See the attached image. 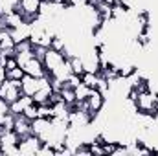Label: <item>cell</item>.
I'll return each mask as SVG.
<instances>
[{
	"label": "cell",
	"instance_id": "cell-12",
	"mask_svg": "<svg viewBox=\"0 0 158 156\" xmlns=\"http://www.w3.org/2000/svg\"><path fill=\"white\" fill-rule=\"evenodd\" d=\"M74 90H76V97H77V101H85V99L88 97V94H90V90H92V88H88L86 84L79 83Z\"/></svg>",
	"mask_w": 158,
	"mask_h": 156
},
{
	"label": "cell",
	"instance_id": "cell-18",
	"mask_svg": "<svg viewBox=\"0 0 158 156\" xmlns=\"http://www.w3.org/2000/svg\"><path fill=\"white\" fill-rule=\"evenodd\" d=\"M7 112H9V105H7V103H6V101H4V99L0 97V119L6 116Z\"/></svg>",
	"mask_w": 158,
	"mask_h": 156
},
{
	"label": "cell",
	"instance_id": "cell-11",
	"mask_svg": "<svg viewBox=\"0 0 158 156\" xmlns=\"http://www.w3.org/2000/svg\"><path fill=\"white\" fill-rule=\"evenodd\" d=\"M81 83L86 84L88 88H98V83H99V76L94 74V72H83L81 76Z\"/></svg>",
	"mask_w": 158,
	"mask_h": 156
},
{
	"label": "cell",
	"instance_id": "cell-13",
	"mask_svg": "<svg viewBox=\"0 0 158 156\" xmlns=\"http://www.w3.org/2000/svg\"><path fill=\"white\" fill-rule=\"evenodd\" d=\"M37 110H39V116L40 117H48V119H52V117H53V107H52L50 103L37 105Z\"/></svg>",
	"mask_w": 158,
	"mask_h": 156
},
{
	"label": "cell",
	"instance_id": "cell-7",
	"mask_svg": "<svg viewBox=\"0 0 158 156\" xmlns=\"http://www.w3.org/2000/svg\"><path fill=\"white\" fill-rule=\"evenodd\" d=\"M50 129H52V119H48V117H35L33 121H31V132L35 134V136H39L40 140L44 142V138L48 136V132H50Z\"/></svg>",
	"mask_w": 158,
	"mask_h": 156
},
{
	"label": "cell",
	"instance_id": "cell-17",
	"mask_svg": "<svg viewBox=\"0 0 158 156\" xmlns=\"http://www.w3.org/2000/svg\"><path fill=\"white\" fill-rule=\"evenodd\" d=\"M4 66H6V70H11V68L19 66V63H17V59H15V57H7V59H6V63H4Z\"/></svg>",
	"mask_w": 158,
	"mask_h": 156
},
{
	"label": "cell",
	"instance_id": "cell-15",
	"mask_svg": "<svg viewBox=\"0 0 158 156\" xmlns=\"http://www.w3.org/2000/svg\"><path fill=\"white\" fill-rule=\"evenodd\" d=\"M48 53V48L46 46H40V44H33V57L39 59L40 63H44V57Z\"/></svg>",
	"mask_w": 158,
	"mask_h": 156
},
{
	"label": "cell",
	"instance_id": "cell-16",
	"mask_svg": "<svg viewBox=\"0 0 158 156\" xmlns=\"http://www.w3.org/2000/svg\"><path fill=\"white\" fill-rule=\"evenodd\" d=\"M22 114H24V116H28L30 119H31V121H33L35 117H39V110H37V105H35V103H31V105H30V107H28V109H26V110L22 112Z\"/></svg>",
	"mask_w": 158,
	"mask_h": 156
},
{
	"label": "cell",
	"instance_id": "cell-14",
	"mask_svg": "<svg viewBox=\"0 0 158 156\" xmlns=\"http://www.w3.org/2000/svg\"><path fill=\"white\" fill-rule=\"evenodd\" d=\"M24 76H26V72L22 66H15V68L7 70V79H11V81H20Z\"/></svg>",
	"mask_w": 158,
	"mask_h": 156
},
{
	"label": "cell",
	"instance_id": "cell-1",
	"mask_svg": "<svg viewBox=\"0 0 158 156\" xmlns=\"http://www.w3.org/2000/svg\"><path fill=\"white\" fill-rule=\"evenodd\" d=\"M22 96V90H20V81H11V79H6L2 84H0V97L11 105L13 101H17L19 97Z\"/></svg>",
	"mask_w": 158,
	"mask_h": 156
},
{
	"label": "cell",
	"instance_id": "cell-10",
	"mask_svg": "<svg viewBox=\"0 0 158 156\" xmlns=\"http://www.w3.org/2000/svg\"><path fill=\"white\" fill-rule=\"evenodd\" d=\"M31 103H33V99H31L30 96H24V94H22L17 101H13V103L9 105V112H13V114H22Z\"/></svg>",
	"mask_w": 158,
	"mask_h": 156
},
{
	"label": "cell",
	"instance_id": "cell-3",
	"mask_svg": "<svg viewBox=\"0 0 158 156\" xmlns=\"http://www.w3.org/2000/svg\"><path fill=\"white\" fill-rule=\"evenodd\" d=\"M85 101H86V105H88L90 114L98 116V112H101L103 107H105V94H101L98 88H92L90 94H88V97H86Z\"/></svg>",
	"mask_w": 158,
	"mask_h": 156
},
{
	"label": "cell",
	"instance_id": "cell-2",
	"mask_svg": "<svg viewBox=\"0 0 158 156\" xmlns=\"http://www.w3.org/2000/svg\"><path fill=\"white\" fill-rule=\"evenodd\" d=\"M42 147V140L35 134H30L19 142V154L22 156H35Z\"/></svg>",
	"mask_w": 158,
	"mask_h": 156
},
{
	"label": "cell",
	"instance_id": "cell-6",
	"mask_svg": "<svg viewBox=\"0 0 158 156\" xmlns=\"http://www.w3.org/2000/svg\"><path fill=\"white\" fill-rule=\"evenodd\" d=\"M13 130L19 134L20 140L26 138V136H30V134H33V132H31V119H30L28 116H24V114H15Z\"/></svg>",
	"mask_w": 158,
	"mask_h": 156
},
{
	"label": "cell",
	"instance_id": "cell-8",
	"mask_svg": "<svg viewBox=\"0 0 158 156\" xmlns=\"http://www.w3.org/2000/svg\"><path fill=\"white\" fill-rule=\"evenodd\" d=\"M24 72L28 74V76H31V77H44L48 72H46V68H44V64L40 63L39 59H35V57H31L24 66Z\"/></svg>",
	"mask_w": 158,
	"mask_h": 156
},
{
	"label": "cell",
	"instance_id": "cell-9",
	"mask_svg": "<svg viewBox=\"0 0 158 156\" xmlns=\"http://www.w3.org/2000/svg\"><path fill=\"white\" fill-rule=\"evenodd\" d=\"M39 86H40V81L39 77H31V76H24V77L20 79V90H22V94L24 96H33L37 90H39Z\"/></svg>",
	"mask_w": 158,
	"mask_h": 156
},
{
	"label": "cell",
	"instance_id": "cell-19",
	"mask_svg": "<svg viewBox=\"0 0 158 156\" xmlns=\"http://www.w3.org/2000/svg\"><path fill=\"white\" fill-rule=\"evenodd\" d=\"M0 28H2V17H0Z\"/></svg>",
	"mask_w": 158,
	"mask_h": 156
},
{
	"label": "cell",
	"instance_id": "cell-5",
	"mask_svg": "<svg viewBox=\"0 0 158 156\" xmlns=\"http://www.w3.org/2000/svg\"><path fill=\"white\" fill-rule=\"evenodd\" d=\"M40 6H42V0H17L15 11H17L20 17H22L24 13L40 15Z\"/></svg>",
	"mask_w": 158,
	"mask_h": 156
},
{
	"label": "cell",
	"instance_id": "cell-20",
	"mask_svg": "<svg viewBox=\"0 0 158 156\" xmlns=\"http://www.w3.org/2000/svg\"><path fill=\"white\" fill-rule=\"evenodd\" d=\"M42 2H48V0H42Z\"/></svg>",
	"mask_w": 158,
	"mask_h": 156
},
{
	"label": "cell",
	"instance_id": "cell-4",
	"mask_svg": "<svg viewBox=\"0 0 158 156\" xmlns=\"http://www.w3.org/2000/svg\"><path fill=\"white\" fill-rule=\"evenodd\" d=\"M64 55H63V51H57V50H53V48H48V53H46V57H44V68H46V72L48 74H52L53 70H57L59 68V64H63L64 63Z\"/></svg>",
	"mask_w": 158,
	"mask_h": 156
}]
</instances>
